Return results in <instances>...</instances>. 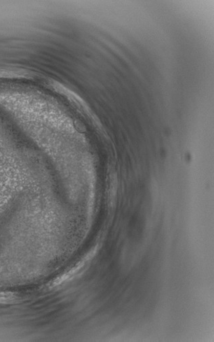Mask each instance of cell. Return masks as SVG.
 <instances>
[{
  "label": "cell",
  "mask_w": 214,
  "mask_h": 342,
  "mask_svg": "<svg viewBox=\"0 0 214 342\" xmlns=\"http://www.w3.org/2000/svg\"><path fill=\"white\" fill-rule=\"evenodd\" d=\"M15 296L11 293H0V303L8 302L15 299Z\"/></svg>",
  "instance_id": "6da1fadb"
}]
</instances>
